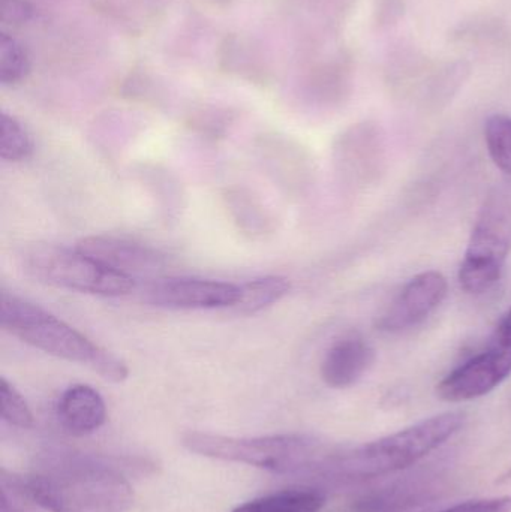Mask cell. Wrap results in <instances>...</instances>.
I'll return each instance as SVG.
<instances>
[{
	"label": "cell",
	"instance_id": "cell-1",
	"mask_svg": "<svg viewBox=\"0 0 511 512\" xmlns=\"http://www.w3.org/2000/svg\"><path fill=\"white\" fill-rule=\"evenodd\" d=\"M464 412H444L405 427L392 435L354 448L330 454L321 468L344 480H371L404 471L446 444L464 427Z\"/></svg>",
	"mask_w": 511,
	"mask_h": 512
},
{
	"label": "cell",
	"instance_id": "cell-2",
	"mask_svg": "<svg viewBox=\"0 0 511 512\" xmlns=\"http://www.w3.org/2000/svg\"><path fill=\"white\" fill-rule=\"evenodd\" d=\"M0 327L45 354L89 367L105 381L119 384L128 378L125 361L38 304L6 292L0 295Z\"/></svg>",
	"mask_w": 511,
	"mask_h": 512
},
{
	"label": "cell",
	"instance_id": "cell-3",
	"mask_svg": "<svg viewBox=\"0 0 511 512\" xmlns=\"http://www.w3.org/2000/svg\"><path fill=\"white\" fill-rule=\"evenodd\" d=\"M27 495L48 512H128L134 489L119 472L104 466H56L33 475Z\"/></svg>",
	"mask_w": 511,
	"mask_h": 512
},
{
	"label": "cell",
	"instance_id": "cell-4",
	"mask_svg": "<svg viewBox=\"0 0 511 512\" xmlns=\"http://www.w3.org/2000/svg\"><path fill=\"white\" fill-rule=\"evenodd\" d=\"M182 444L198 456L224 462L242 463L275 474H293L323 466L327 457L324 445L312 436L287 435L233 438L212 433L189 432Z\"/></svg>",
	"mask_w": 511,
	"mask_h": 512
},
{
	"label": "cell",
	"instance_id": "cell-5",
	"mask_svg": "<svg viewBox=\"0 0 511 512\" xmlns=\"http://www.w3.org/2000/svg\"><path fill=\"white\" fill-rule=\"evenodd\" d=\"M511 252V200L501 191L488 195L471 233L459 283L468 294L480 295L494 288Z\"/></svg>",
	"mask_w": 511,
	"mask_h": 512
},
{
	"label": "cell",
	"instance_id": "cell-6",
	"mask_svg": "<svg viewBox=\"0 0 511 512\" xmlns=\"http://www.w3.org/2000/svg\"><path fill=\"white\" fill-rule=\"evenodd\" d=\"M23 262L33 279L56 288L102 297H119L135 289L134 277L110 270L77 249L39 243L24 251Z\"/></svg>",
	"mask_w": 511,
	"mask_h": 512
},
{
	"label": "cell",
	"instance_id": "cell-7",
	"mask_svg": "<svg viewBox=\"0 0 511 512\" xmlns=\"http://www.w3.org/2000/svg\"><path fill=\"white\" fill-rule=\"evenodd\" d=\"M510 375L511 348L489 342L485 351L468 358L441 379L437 396L444 402H470L492 393Z\"/></svg>",
	"mask_w": 511,
	"mask_h": 512
},
{
	"label": "cell",
	"instance_id": "cell-8",
	"mask_svg": "<svg viewBox=\"0 0 511 512\" xmlns=\"http://www.w3.org/2000/svg\"><path fill=\"white\" fill-rule=\"evenodd\" d=\"M447 291V279L440 271L417 274L378 316L375 328L381 333L398 334L417 327L441 306Z\"/></svg>",
	"mask_w": 511,
	"mask_h": 512
},
{
	"label": "cell",
	"instance_id": "cell-9",
	"mask_svg": "<svg viewBox=\"0 0 511 512\" xmlns=\"http://www.w3.org/2000/svg\"><path fill=\"white\" fill-rule=\"evenodd\" d=\"M240 297V286L209 279L156 280L146 289V300L156 307L174 310H203L233 307Z\"/></svg>",
	"mask_w": 511,
	"mask_h": 512
},
{
	"label": "cell",
	"instance_id": "cell-10",
	"mask_svg": "<svg viewBox=\"0 0 511 512\" xmlns=\"http://www.w3.org/2000/svg\"><path fill=\"white\" fill-rule=\"evenodd\" d=\"M75 249L104 267L129 277L153 273L164 265V256L155 249L122 237H86L77 243Z\"/></svg>",
	"mask_w": 511,
	"mask_h": 512
},
{
	"label": "cell",
	"instance_id": "cell-11",
	"mask_svg": "<svg viewBox=\"0 0 511 512\" xmlns=\"http://www.w3.org/2000/svg\"><path fill=\"white\" fill-rule=\"evenodd\" d=\"M374 360V348L362 336L347 334L327 349L321 363V378L336 390L351 387L363 378Z\"/></svg>",
	"mask_w": 511,
	"mask_h": 512
},
{
	"label": "cell",
	"instance_id": "cell-12",
	"mask_svg": "<svg viewBox=\"0 0 511 512\" xmlns=\"http://www.w3.org/2000/svg\"><path fill=\"white\" fill-rule=\"evenodd\" d=\"M57 418L72 435L96 432L107 420V406L95 388L77 384L69 387L57 403Z\"/></svg>",
	"mask_w": 511,
	"mask_h": 512
},
{
	"label": "cell",
	"instance_id": "cell-13",
	"mask_svg": "<svg viewBox=\"0 0 511 512\" xmlns=\"http://www.w3.org/2000/svg\"><path fill=\"white\" fill-rule=\"evenodd\" d=\"M324 504L326 498L318 490L291 489L246 502L231 512H320Z\"/></svg>",
	"mask_w": 511,
	"mask_h": 512
},
{
	"label": "cell",
	"instance_id": "cell-14",
	"mask_svg": "<svg viewBox=\"0 0 511 512\" xmlns=\"http://www.w3.org/2000/svg\"><path fill=\"white\" fill-rule=\"evenodd\" d=\"M291 283L287 277L266 276L251 280L240 286V297L234 304V312L240 315H255L269 309L290 292Z\"/></svg>",
	"mask_w": 511,
	"mask_h": 512
},
{
	"label": "cell",
	"instance_id": "cell-15",
	"mask_svg": "<svg viewBox=\"0 0 511 512\" xmlns=\"http://www.w3.org/2000/svg\"><path fill=\"white\" fill-rule=\"evenodd\" d=\"M489 156L503 173L511 177V117L494 114L485 125Z\"/></svg>",
	"mask_w": 511,
	"mask_h": 512
},
{
	"label": "cell",
	"instance_id": "cell-16",
	"mask_svg": "<svg viewBox=\"0 0 511 512\" xmlns=\"http://www.w3.org/2000/svg\"><path fill=\"white\" fill-rule=\"evenodd\" d=\"M33 153V140L27 129L15 117L2 113L0 117V158L21 162Z\"/></svg>",
	"mask_w": 511,
	"mask_h": 512
},
{
	"label": "cell",
	"instance_id": "cell-17",
	"mask_svg": "<svg viewBox=\"0 0 511 512\" xmlns=\"http://www.w3.org/2000/svg\"><path fill=\"white\" fill-rule=\"evenodd\" d=\"M30 71L29 56L23 45L8 33L0 35V83L17 84Z\"/></svg>",
	"mask_w": 511,
	"mask_h": 512
},
{
	"label": "cell",
	"instance_id": "cell-18",
	"mask_svg": "<svg viewBox=\"0 0 511 512\" xmlns=\"http://www.w3.org/2000/svg\"><path fill=\"white\" fill-rule=\"evenodd\" d=\"M0 414L6 423L18 429H30L35 423L26 400L5 378L0 379Z\"/></svg>",
	"mask_w": 511,
	"mask_h": 512
},
{
	"label": "cell",
	"instance_id": "cell-19",
	"mask_svg": "<svg viewBox=\"0 0 511 512\" xmlns=\"http://www.w3.org/2000/svg\"><path fill=\"white\" fill-rule=\"evenodd\" d=\"M263 207L251 200V195H243L237 192L233 195V210L237 212V219L243 228L248 227L252 233H263L266 231V213L261 212Z\"/></svg>",
	"mask_w": 511,
	"mask_h": 512
},
{
	"label": "cell",
	"instance_id": "cell-20",
	"mask_svg": "<svg viewBox=\"0 0 511 512\" xmlns=\"http://www.w3.org/2000/svg\"><path fill=\"white\" fill-rule=\"evenodd\" d=\"M443 512H511V496L464 502Z\"/></svg>",
	"mask_w": 511,
	"mask_h": 512
},
{
	"label": "cell",
	"instance_id": "cell-21",
	"mask_svg": "<svg viewBox=\"0 0 511 512\" xmlns=\"http://www.w3.org/2000/svg\"><path fill=\"white\" fill-rule=\"evenodd\" d=\"M3 23L20 24L29 20L32 8L23 0H2L0 5Z\"/></svg>",
	"mask_w": 511,
	"mask_h": 512
},
{
	"label": "cell",
	"instance_id": "cell-22",
	"mask_svg": "<svg viewBox=\"0 0 511 512\" xmlns=\"http://www.w3.org/2000/svg\"><path fill=\"white\" fill-rule=\"evenodd\" d=\"M491 342L511 348V306L510 309L504 313V316L500 319V322H498L497 327H495Z\"/></svg>",
	"mask_w": 511,
	"mask_h": 512
},
{
	"label": "cell",
	"instance_id": "cell-23",
	"mask_svg": "<svg viewBox=\"0 0 511 512\" xmlns=\"http://www.w3.org/2000/svg\"><path fill=\"white\" fill-rule=\"evenodd\" d=\"M378 20L381 24H389L401 14V0H380Z\"/></svg>",
	"mask_w": 511,
	"mask_h": 512
}]
</instances>
